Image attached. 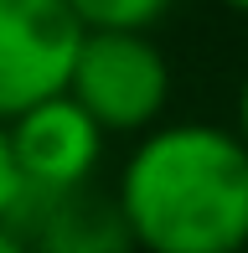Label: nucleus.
I'll return each instance as SVG.
<instances>
[{"label": "nucleus", "instance_id": "1", "mask_svg": "<svg viewBox=\"0 0 248 253\" xmlns=\"http://www.w3.org/2000/svg\"><path fill=\"white\" fill-rule=\"evenodd\" d=\"M114 202L134 253H248V150L228 124L165 119L129 140Z\"/></svg>", "mask_w": 248, "mask_h": 253}, {"label": "nucleus", "instance_id": "8", "mask_svg": "<svg viewBox=\"0 0 248 253\" xmlns=\"http://www.w3.org/2000/svg\"><path fill=\"white\" fill-rule=\"evenodd\" d=\"M233 134L243 140V150H248V73L238 78V93H233V124H228Z\"/></svg>", "mask_w": 248, "mask_h": 253}, {"label": "nucleus", "instance_id": "3", "mask_svg": "<svg viewBox=\"0 0 248 253\" xmlns=\"http://www.w3.org/2000/svg\"><path fill=\"white\" fill-rule=\"evenodd\" d=\"M5 140H10V160H16V176H21V207L98 186V170L109 155V134L67 93L5 119Z\"/></svg>", "mask_w": 248, "mask_h": 253}, {"label": "nucleus", "instance_id": "9", "mask_svg": "<svg viewBox=\"0 0 248 253\" xmlns=\"http://www.w3.org/2000/svg\"><path fill=\"white\" fill-rule=\"evenodd\" d=\"M0 253H31V248H26V238L16 233V222H5V227H0Z\"/></svg>", "mask_w": 248, "mask_h": 253}, {"label": "nucleus", "instance_id": "7", "mask_svg": "<svg viewBox=\"0 0 248 253\" xmlns=\"http://www.w3.org/2000/svg\"><path fill=\"white\" fill-rule=\"evenodd\" d=\"M21 217V176H16V160H10V140H5V124H0V227Z\"/></svg>", "mask_w": 248, "mask_h": 253}, {"label": "nucleus", "instance_id": "10", "mask_svg": "<svg viewBox=\"0 0 248 253\" xmlns=\"http://www.w3.org/2000/svg\"><path fill=\"white\" fill-rule=\"evenodd\" d=\"M217 5H222V10H233V16H243V21H248V0H217Z\"/></svg>", "mask_w": 248, "mask_h": 253}, {"label": "nucleus", "instance_id": "2", "mask_svg": "<svg viewBox=\"0 0 248 253\" xmlns=\"http://www.w3.org/2000/svg\"><path fill=\"white\" fill-rule=\"evenodd\" d=\"M176 93V67L155 37L140 31H88L78 47L67 98L109 134V140H140L165 124Z\"/></svg>", "mask_w": 248, "mask_h": 253}, {"label": "nucleus", "instance_id": "6", "mask_svg": "<svg viewBox=\"0 0 248 253\" xmlns=\"http://www.w3.org/2000/svg\"><path fill=\"white\" fill-rule=\"evenodd\" d=\"M181 0H67L83 37L88 31H140V37H155V26Z\"/></svg>", "mask_w": 248, "mask_h": 253}, {"label": "nucleus", "instance_id": "4", "mask_svg": "<svg viewBox=\"0 0 248 253\" xmlns=\"http://www.w3.org/2000/svg\"><path fill=\"white\" fill-rule=\"evenodd\" d=\"M78 47L67 0H0V124L67 93Z\"/></svg>", "mask_w": 248, "mask_h": 253}, {"label": "nucleus", "instance_id": "5", "mask_svg": "<svg viewBox=\"0 0 248 253\" xmlns=\"http://www.w3.org/2000/svg\"><path fill=\"white\" fill-rule=\"evenodd\" d=\"M16 233L26 238L31 253H134L124 212L114 191L104 186H83V191H67V197L21 207Z\"/></svg>", "mask_w": 248, "mask_h": 253}]
</instances>
